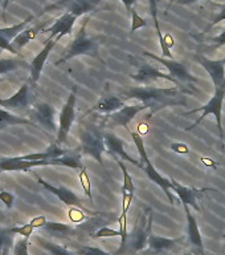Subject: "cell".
Returning a JSON list of instances; mask_svg holds the SVG:
<instances>
[{"instance_id":"1","label":"cell","mask_w":225,"mask_h":255,"mask_svg":"<svg viewBox=\"0 0 225 255\" xmlns=\"http://www.w3.org/2000/svg\"><path fill=\"white\" fill-rule=\"evenodd\" d=\"M187 93H194L182 88H158L152 85H143V87L129 88L126 91L119 93V97L125 101L127 100H138L147 109H151V115L167 107L175 105H186Z\"/></svg>"},{"instance_id":"2","label":"cell","mask_w":225,"mask_h":255,"mask_svg":"<svg viewBox=\"0 0 225 255\" xmlns=\"http://www.w3.org/2000/svg\"><path fill=\"white\" fill-rule=\"evenodd\" d=\"M89 19H90V16H87L86 20L83 21L81 28H79V31L77 32L75 37L73 39V41L69 44V47L65 51L64 56L56 61L55 65H60V64L65 63V61H69V60L75 59L77 56H93V57L98 56V43L94 39H91L86 32Z\"/></svg>"},{"instance_id":"3","label":"cell","mask_w":225,"mask_h":255,"mask_svg":"<svg viewBox=\"0 0 225 255\" xmlns=\"http://www.w3.org/2000/svg\"><path fill=\"white\" fill-rule=\"evenodd\" d=\"M130 131V130H129ZM131 138L134 141L135 146L138 149L139 153V161L142 163V169L145 170V173L147 174V177L150 178V181H152L154 183H156L159 187H162V190L164 191V194L167 195V198L171 203H174V197H172V181L166 177H163L162 174H159L156 169L154 167V165L151 163L150 158H149V154H147L146 147H145V142H143L142 135L137 133V131H130Z\"/></svg>"},{"instance_id":"4","label":"cell","mask_w":225,"mask_h":255,"mask_svg":"<svg viewBox=\"0 0 225 255\" xmlns=\"http://www.w3.org/2000/svg\"><path fill=\"white\" fill-rule=\"evenodd\" d=\"M224 97H225V88L215 89L214 96L211 97V100L206 104V105H203V107L200 108H196V109H192V111L190 112H186L184 116L194 115V113L202 112V116H200V117H199L194 124H191L186 130H192V129H195V128L198 127L199 124L202 123L203 120L206 119L207 116L214 115L215 119H216V123H218L220 138L224 139V129H223V103H224Z\"/></svg>"},{"instance_id":"5","label":"cell","mask_w":225,"mask_h":255,"mask_svg":"<svg viewBox=\"0 0 225 255\" xmlns=\"http://www.w3.org/2000/svg\"><path fill=\"white\" fill-rule=\"evenodd\" d=\"M79 141H81V147H79L81 153L90 155L101 166H103L102 154L106 150V145H105V137L102 131L95 127H83L79 130Z\"/></svg>"},{"instance_id":"6","label":"cell","mask_w":225,"mask_h":255,"mask_svg":"<svg viewBox=\"0 0 225 255\" xmlns=\"http://www.w3.org/2000/svg\"><path fill=\"white\" fill-rule=\"evenodd\" d=\"M151 229H152V210L147 209L146 213H143L141 218H138V223H137L133 234L129 237L126 249L123 253L130 251L131 254H137V253L145 251L147 243H149V237L152 234Z\"/></svg>"},{"instance_id":"7","label":"cell","mask_w":225,"mask_h":255,"mask_svg":"<svg viewBox=\"0 0 225 255\" xmlns=\"http://www.w3.org/2000/svg\"><path fill=\"white\" fill-rule=\"evenodd\" d=\"M129 59H130L133 67L135 68V72L133 75H130V77L134 81H137V83L143 84V85H149V84H155L159 80H167V81L174 83L176 87L182 88L179 85L178 81L170 73H163V72H160L155 67H152L150 63H147V61H139L134 56H130ZM182 89H184V88H182Z\"/></svg>"},{"instance_id":"8","label":"cell","mask_w":225,"mask_h":255,"mask_svg":"<svg viewBox=\"0 0 225 255\" xmlns=\"http://www.w3.org/2000/svg\"><path fill=\"white\" fill-rule=\"evenodd\" d=\"M75 103H77V88L75 87L60 112L59 129H57V138H56L57 145H63L68 141V135L75 120Z\"/></svg>"},{"instance_id":"9","label":"cell","mask_w":225,"mask_h":255,"mask_svg":"<svg viewBox=\"0 0 225 255\" xmlns=\"http://www.w3.org/2000/svg\"><path fill=\"white\" fill-rule=\"evenodd\" d=\"M35 177H36V179H37V182H39L40 185H41V186L45 189V190H48L49 193H52L53 195H56V197H57V198H59L61 202H64L65 205H68V206L78 207V209H81V210L85 211V213L89 215H98L99 214V213H97V211H91V210H89L86 206H83L82 199L79 198L78 195L75 194V193H73L71 189H68V187H64V186H53L52 183L47 182L45 179H43L37 174H35Z\"/></svg>"},{"instance_id":"10","label":"cell","mask_w":225,"mask_h":255,"mask_svg":"<svg viewBox=\"0 0 225 255\" xmlns=\"http://www.w3.org/2000/svg\"><path fill=\"white\" fill-rule=\"evenodd\" d=\"M143 56H146V57H150V59L155 60V61H158L159 64H162L163 67L167 68V71L170 73L172 77H174L178 83L182 84H187V83H198L199 80L192 76L190 73V71L187 69L186 64L179 63L176 60L174 59H166V57H160V56H156L154 53H151V52H142Z\"/></svg>"},{"instance_id":"11","label":"cell","mask_w":225,"mask_h":255,"mask_svg":"<svg viewBox=\"0 0 225 255\" xmlns=\"http://www.w3.org/2000/svg\"><path fill=\"white\" fill-rule=\"evenodd\" d=\"M101 1L102 0H59L55 4L45 8L44 12L51 11V9H55V8H63V9H65L72 15H75L78 19L79 16L86 15L89 12L94 11Z\"/></svg>"},{"instance_id":"12","label":"cell","mask_w":225,"mask_h":255,"mask_svg":"<svg viewBox=\"0 0 225 255\" xmlns=\"http://www.w3.org/2000/svg\"><path fill=\"white\" fill-rule=\"evenodd\" d=\"M172 181V191L176 193L180 201H182V205H187V206L192 207L196 211H200V206H199V198L203 197V194L206 191H216L212 187H204V189H196V187H188L184 186L182 183H179L178 181L175 179H171Z\"/></svg>"},{"instance_id":"13","label":"cell","mask_w":225,"mask_h":255,"mask_svg":"<svg viewBox=\"0 0 225 255\" xmlns=\"http://www.w3.org/2000/svg\"><path fill=\"white\" fill-rule=\"evenodd\" d=\"M147 109L143 104H135V105H125L122 109L106 116L105 123L111 127H123L129 130V125L134 120V117L142 111Z\"/></svg>"},{"instance_id":"14","label":"cell","mask_w":225,"mask_h":255,"mask_svg":"<svg viewBox=\"0 0 225 255\" xmlns=\"http://www.w3.org/2000/svg\"><path fill=\"white\" fill-rule=\"evenodd\" d=\"M103 137H105V145H106L107 153L110 155H113L115 158V161H126V162L133 163L134 166L142 167V163L139 159L133 158L129 153L125 149V145H123V141L119 138L118 135H115L114 133H103Z\"/></svg>"},{"instance_id":"15","label":"cell","mask_w":225,"mask_h":255,"mask_svg":"<svg viewBox=\"0 0 225 255\" xmlns=\"http://www.w3.org/2000/svg\"><path fill=\"white\" fill-rule=\"evenodd\" d=\"M56 165L53 159H40V161H25L20 157H9L0 159V171H28L37 166Z\"/></svg>"},{"instance_id":"16","label":"cell","mask_w":225,"mask_h":255,"mask_svg":"<svg viewBox=\"0 0 225 255\" xmlns=\"http://www.w3.org/2000/svg\"><path fill=\"white\" fill-rule=\"evenodd\" d=\"M33 19H35V16L31 15L28 16L27 19H24L23 21L15 24V25L0 28V49H1V51L9 52L12 55H17V52L12 48V41H13V39H15L16 36L20 35V33L27 28L28 24L31 23Z\"/></svg>"},{"instance_id":"17","label":"cell","mask_w":225,"mask_h":255,"mask_svg":"<svg viewBox=\"0 0 225 255\" xmlns=\"http://www.w3.org/2000/svg\"><path fill=\"white\" fill-rule=\"evenodd\" d=\"M55 115V108L48 103H37L31 109L32 119H35L44 129L49 131H57L59 129V127H56Z\"/></svg>"},{"instance_id":"18","label":"cell","mask_w":225,"mask_h":255,"mask_svg":"<svg viewBox=\"0 0 225 255\" xmlns=\"http://www.w3.org/2000/svg\"><path fill=\"white\" fill-rule=\"evenodd\" d=\"M57 41L60 40L57 39H48L44 44V48L37 53V55L33 57V60L29 64V72H31V83L33 85L37 84V81L40 80V76H41V72L44 69V65L47 63L48 57H49V53L52 52V49L55 48V45L57 44Z\"/></svg>"},{"instance_id":"19","label":"cell","mask_w":225,"mask_h":255,"mask_svg":"<svg viewBox=\"0 0 225 255\" xmlns=\"http://www.w3.org/2000/svg\"><path fill=\"white\" fill-rule=\"evenodd\" d=\"M195 59L198 60L203 68H206V71L214 81L215 89L225 88V65L222 64L220 60H211L202 55H196Z\"/></svg>"},{"instance_id":"20","label":"cell","mask_w":225,"mask_h":255,"mask_svg":"<svg viewBox=\"0 0 225 255\" xmlns=\"http://www.w3.org/2000/svg\"><path fill=\"white\" fill-rule=\"evenodd\" d=\"M31 104V96H29V85L28 83L23 84L19 91L15 95H12L8 99H0V108L7 109L9 112L24 111Z\"/></svg>"},{"instance_id":"21","label":"cell","mask_w":225,"mask_h":255,"mask_svg":"<svg viewBox=\"0 0 225 255\" xmlns=\"http://www.w3.org/2000/svg\"><path fill=\"white\" fill-rule=\"evenodd\" d=\"M184 211H186L187 217V237H188V242L195 249L196 253L200 255H206V250H204V243H203L202 234H200V229L198 226L196 218L195 215L191 213L190 206L184 205Z\"/></svg>"},{"instance_id":"22","label":"cell","mask_w":225,"mask_h":255,"mask_svg":"<svg viewBox=\"0 0 225 255\" xmlns=\"http://www.w3.org/2000/svg\"><path fill=\"white\" fill-rule=\"evenodd\" d=\"M77 17L75 15H72L69 12H65L64 15H61L59 19L56 20L55 23L52 24L51 27H48L44 29V32H51V36L48 39H57L61 40L64 36L71 35L75 27V23Z\"/></svg>"},{"instance_id":"23","label":"cell","mask_w":225,"mask_h":255,"mask_svg":"<svg viewBox=\"0 0 225 255\" xmlns=\"http://www.w3.org/2000/svg\"><path fill=\"white\" fill-rule=\"evenodd\" d=\"M184 238H164V237H158V235L151 234L149 237V243H147V249L149 250L145 253L146 255H156L162 254L164 251L172 250L178 246L179 243H182Z\"/></svg>"},{"instance_id":"24","label":"cell","mask_w":225,"mask_h":255,"mask_svg":"<svg viewBox=\"0 0 225 255\" xmlns=\"http://www.w3.org/2000/svg\"><path fill=\"white\" fill-rule=\"evenodd\" d=\"M125 103H126V101L123 99H121L119 96H103V97H101V99L89 109L87 115L91 113V112H98V113L111 115V113H114V112L119 111V109H122V108L126 105Z\"/></svg>"},{"instance_id":"25","label":"cell","mask_w":225,"mask_h":255,"mask_svg":"<svg viewBox=\"0 0 225 255\" xmlns=\"http://www.w3.org/2000/svg\"><path fill=\"white\" fill-rule=\"evenodd\" d=\"M156 4L158 1L156 0H149V5H150V13L151 17L154 20L155 24V29H156V33H158L159 41H160V48H162V55L163 57L166 59H174V56L171 53V47L174 45L172 40L168 41L171 39L170 36H163L162 31H160V25H159V20H158V8H156Z\"/></svg>"},{"instance_id":"26","label":"cell","mask_w":225,"mask_h":255,"mask_svg":"<svg viewBox=\"0 0 225 255\" xmlns=\"http://www.w3.org/2000/svg\"><path fill=\"white\" fill-rule=\"evenodd\" d=\"M44 29H45L44 24H41V25H35V27L25 28L20 35H17L15 39H13V41H12V48L19 53L20 49H23L31 40H33L36 36L39 35L40 32H44Z\"/></svg>"},{"instance_id":"27","label":"cell","mask_w":225,"mask_h":255,"mask_svg":"<svg viewBox=\"0 0 225 255\" xmlns=\"http://www.w3.org/2000/svg\"><path fill=\"white\" fill-rule=\"evenodd\" d=\"M17 125H31V127H35V124L32 123L31 120L24 119L21 116L13 115L12 112L0 108V129L9 127H17Z\"/></svg>"},{"instance_id":"28","label":"cell","mask_w":225,"mask_h":255,"mask_svg":"<svg viewBox=\"0 0 225 255\" xmlns=\"http://www.w3.org/2000/svg\"><path fill=\"white\" fill-rule=\"evenodd\" d=\"M81 154H82L81 150H68L64 155L55 158V163L60 166H68L81 170L83 167L82 162H81Z\"/></svg>"},{"instance_id":"29","label":"cell","mask_w":225,"mask_h":255,"mask_svg":"<svg viewBox=\"0 0 225 255\" xmlns=\"http://www.w3.org/2000/svg\"><path fill=\"white\" fill-rule=\"evenodd\" d=\"M28 63L20 57H5L0 59V75H5L20 68H27Z\"/></svg>"},{"instance_id":"30","label":"cell","mask_w":225,"mask_h":255,"mask_svg":"<svg viewBox=\"0 0 225 255\" xmlns=\"http://www.w3.org/2000/svg\"><path fill=\"white\" fill-rule=\"evenodd\" d=\"M43 230L48 231V233H51L53 235H57V237H68V235L75 234V229L71 225L61 222H47L45 226L43 227Z\"/></svg>"},{"instance_id":"31","label":"cell","mask_w":225,"mask_h":255,"mask_svg":"<svg viewBox=\"0 0 225 255\" xmlns=\"http://www.w3.org/2000/svg\"><path fill=\"white\" fill-rule=\"evenodd\" d=\"M36 242L39 243L43 249H45L51 255H78V253H73V251L68 250L67 247L61 246V245H57V243L49 242L47 239L37 238L36 239Z\"/></svg>"},{"instance_id":"32","label":"cell","mask_w":225,"mask_h":255,"mask_svg":"<svg viewBox=\"0 0 225 255\" xmlns=\"http://www.w3.org/2000/svg\"><path fill=\"white\" fill-rule=\"evenodd\" d=\"M13 233L11 227L0 229V255H8V251L13 247Z\"/></svg>"},{"instance_id":"33","label":"cell","mask_w":225,"mask_h":255,"mask_svg":"<svg viewBox=\"0 0 225 255\" xmlns=\"http://www.w3.org/2000/svg\"><path fill=\"white\" fill-rule=\"evenodd\" d=\"M121 167V170L123 173V185H122V191H127V193H135V186L134 182H133V178H131V175L129 174V171H127V167L125 166V163L123 161H117Z\"/></svg>"},{"instance_id":"34","label":"cell","mask_w":225,"mask_h":255,"mask_svg":"<svg viewBox=\"0 0 225 255\" xmlns=\"http://www.w3.org/2000/svg\"><path fill=\"white\" fill-rule=\"evenodd\" d=\"M78 178L81 185H82L83 191H85V195H86L89 199L93 198V197H91V182H90V178H89V174H87V169L85 166L79 170Z\"/></svg>"},{"instance_id":"35","label":"cell","mask_w":225,"mask_h":255,"mask_svg":"<svg viewBox=\"0 0 225 255\" xmlns=\"http://www.w3.org/2000/svg\"><path fill=\"white\" fill-rule=\"evenodd\" d=\"M28 246H29V242H28V238H17L15 239L13 242V255H29V251H28Z\"/></svg>"},{"instance_id":"36","label":"cell","mask_w":225,"mask_h":255,"mask_svg":"<svg viewBox=\"0 0 225 255\" xmlns=\"http://www.w3.org/2000/svg\"><path fill=\"white\" fill-rule=\"evenodd\" d=\"M131 35L134 33L137 29H139V28H143V27H146L147 25V21L146 19H143L142 16H139L138 15V12L135 11L134 8L131 9Z\"/></svg>"},{"instance_id":"37","label":"cell","mask_w":225,"mask_h":255,"mask_svg":"<svg viewBox=\"0 0 225 255\" xmlns=\"http://www.w3.org/2000/svg\"><path fill=\"white\" fill-rule=\"evenodd\" d=\"M114 237H121L119 230H113L110 227H101L99 230H97L94 234L91 235V238H114Z\"/></svg>"},{"instance_id":"38","label":"cell","mask_w":225,"mask_h":255,"mask_svg":"<svg viewBox=\"0 0 225 255\" xmlns=\"http://www.w3.org/2000/svg\"><path fill=\"white\" fill-rule=\"evenodd\" d=\"M224 20H225V4H223V5H220V8H219L218 15L215 16L214 19L211 20L210 24L207 25L206 29H204V31L200 33V35H204V33H207V32L210 31V29H212L215 25H218L219 23H222V21H224Z\"/></svg>"},{"instance_id":"39","label":"cell","mask_w":225,"mask_h":255,"mask_svg":"<svg viewBox=\"0 0 225 255\" xmlns=\"http://www.w3.org/2000/svg\"><path fill=\"white\" fill-rule=\"evenodd\" d=\"M33 230H35V227L32 226L31 222L25 223V225H21V226L11 227V231L13 233V234H19L21 235V237H24V238H28V239H29V237L32 235Z\"/></svg>"},{"instance_id":"40","label":"cell","mask_w":225,"mask_h":255,"mask_svg":"<svg viewBox=\"0 0 225 255\" xmlns=\"http://www.w3.org/2000/svg\"><path fill=\"white\" fill-rule=\"evenodd\" d=\"M77 253H78V255H111L110 253L103 251L102 249L93 246H81Z\"/></svg>"},{"instance_id":"41","label":"cell","mask_w":225,"mask_h":255,"mask_svg":"<svg viewBox=\"0 0 225 255\" xmlns=\"http://www.w3.org/2000/svg\"><path fill=\"white\" fill-rule=\"evenodd\" d=\"M0 201L4 203V206L7 209H11L15 202V195L7 190H0Z\"/></svg>"},{"instance_id":"42","label":"cell","mask_w":225,"mask_h":255,"mask_svg":"<svg viewBox=\"0 0 225 255\" xmlns=\"http://www.w3.org/2000/svg\"><path fill=\"white\" fill-rule=\"evenodd\" d=\"M171 150L179 154H188L190 153V147L186 143L182 142H172L171 143Z\"/></svg>"},{"instance_id":"43","label":"cell","mask_w":225,"mask_h":255,"mask_svg":"<svg viewBox=\"0 0 225 255\" xmlns=\"http://www.w3.org/2000/svg\"><path fill=\"white\" fill-rule=\"evenodd\" d=\"M212 41H214V44H212V47L211 48H214V49L225 45V28L223 29L222 32H220V33H219L218 36H216V37H214V39H212Z\"/></svg>"},{"instance_id":"44","label":"cell","mask_w":225,"mask_h":255,"mask_svg":"<svg viewBox=\"0 0 225 255\" xmlns=\"http://www.w3.org/2000/svg\"><path fill=\"white\" fill-rule=\"evenodd\" d=\"M48 221L45 219V217L44 215H40V217H36V218H33L31 221L32 226L35 227V229H43L44 226H45V223H47Z\"/></svg>"},{"instance_id":"45","label":"cell","mask_w":225,"mask_h":255,"mask_svg":"<svg viewBox=\"0 0 225 255\" xmlns=\"http://www.w3.org/2000/svg\"><path fill=\"white\" fill-rule=\"evenodd\" d=\"M69 217H71L72 221H75V222H78V221H82L83 218H85V215L81 213L79 210H75V209H72L71 211H69Z\"/></svg>"},{"instance_id":"46","label":"cell","mask_w":225,"mask_h":255,"mask_svg":"<svg viewBox=\"0 0 225 255\" xmlns=\"http://www.w3.org/2000/svg\"><path fill=\"white\" fill-rule=\"evenodd\" d=\"M121 1H122V4L125 5V8H126L127 12H131V9H133V5L137 3V0H121Z\"/></svg>"},{"instance_id":"47","label":"cell","mask_w":225,"mask_h":255,"mask_svg":"<svg viewBox=\"0 0 225 255\" xmlns=\"http://www.w3.org/2000/svg\"><path fill=\"white\" fill-rule=\"evenodd\" d=\"M200 161H202V162L204 163V165H207V166H211V167H216V166H218V163L215 162L214 159L208 158V157H202V158H200Z\"/></svg>"},{"instance_id":"48","label":"cell","mask_w":225,"mask_h":255,"mask_svg":"<svg viewBox=\"0 0 225 255\" xmlns=\"http://www.w3.org/2000/svg\"><path fill=\"white\" fill-rule=\"evenodd\" d=\"M196 1H199V0H179L178 4H180V5H188V4H194Z\"/></svg>"},{"instance_id":"49","label":"cell","mask_w":225,"mask_h":255,"mask_svg":"<svg viewBox=\"0 0 225 255\" xmlns=\"http://www.w3.org/2000/svg\"><path fill=\"white\" fill-rule=\"evenodd\" d=\"M11 1H12V0H4V1H3V11H5V9H7V5L11 3Z\"/></svg>"},{"instance_id":"50","label":"cell","mask_w":225,"mask_h":255,"mask_svg":"<svg viewBox=\"0 0 225 255\" xmlns=\"http://www.w3.org/2000/svg\"><path fill=\"white\" fill-rule=\"evenodd\" d=\"M220 61H222V64H224V65H225V57H224V59H220Z\"/></svg>"},{"instance_id":"51","label":"cell","mask_w":225,"mask_h":255,"mask_svg":"<svg viewBox=\"0 0 225 255\" xmlns=\"http://www.w3.org/2000/svg\"><path fill=\"white\" fill-rule=\"evenodd\" d=\"M182 255H191L190 253H184V254H182Z\"/></svg>"},{"instance_id":"52","label":"cell","mask_w":225,"mask_h":255,"mask_svg":"<svg viewBox=\"0 0 225 255\" xmlns=\"http://www.w3.org/2000/svg\"><path fill=\"white\" fill-rule=\"evenodd\" d=\"M172 1H174V0H170V5H171V3H172ZM170 5H168V7H170Z\"/></svg>"},{"instance_id":"53","label":"cell","mask_w":225,"mask_h":255,"mask_svg":"<svg viewBox=\"0 0 225 255\" xmlns=\"http://www.w3.org/2000/svg\"><path fill=\"white\" fill-rule=\"evenodd\" d=\"M1 81H3V79H1V77H0V83H1Z\"/></svg>"},{"instance_id":"54","label":"cell","mask_w":225,"mask_h":255,"mask_svg":"<svg viewBox=\"0 0 225 255\" xmlns=\"http://www.w3.org/2000/svg\"><path fill=\"white\" fill-rule=\"evenodd\" d=\"M0 1H1V0H0Z\"/></svg>"},{"instance_id":"55","label":"cell","mask_w":225,"mask_h":255,"mask_svg":"<svg viewBox=\"0 0 225 255\" xmlns=\"http://www.w3.org/2000/svg\"><path fill=\"white\" fill-rule=\"evenodd\" d=\"M12 1H13V0H12Z\"/></svg>"}]
</instances>
